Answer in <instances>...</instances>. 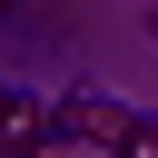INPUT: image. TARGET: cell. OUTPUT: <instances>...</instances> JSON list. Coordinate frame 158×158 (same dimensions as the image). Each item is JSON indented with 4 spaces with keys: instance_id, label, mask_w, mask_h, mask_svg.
I'll list each match as a JSON object with an SVG mask.
<instances>
[{
    "instance_id": "5b68a950",
    "label": "cell",
    "mask_w": 158,
    "mask_h": 158,
    "mask_svg": "<svg viewBox=\"0 0 158 158\" xmlns=\"http://www.w3.org/2000/svg\"><path fill=\"white\" fill-rule=\"evenodd\" d=\"M0 10H10V0H0Z\"/></svg>"
},
{
    "instance_id": "7a4b0ae2",
    "label": "cell",
    "mask_w": 158,
    "mask_h": 158,
    "mask_svg": "<svg viewBox=\"0 0 158 158\" xmlns=\"http://www.w3.org/2000/svg\"><path fill=\"white\" fill-rule=\"evenodd\" d=\"M40 138H49V128H40V109H30L20 89H10V99H0V158H30Z\"/></svg>"
},
{
    "instance_id": "277c9868",
    "label": "cell",
    "mask_w": 158,
    "mask_h": 158,
    "mask_svg": "<svg viewBox=\"0 0 158 158\" xmlns=\"http://www.w3.org/2000/svg\"><path fill=\"white\" fill-rule=\"evenodd\" d=\"M0 99H10V79H0Z\"/></svg>"
},
{
    "instance_id": "3957f363",
    "label": "cell",
    "mask_w": 158,
    "mask_h": 158,
    "mask_svg": "<svg viewBox=\"0 0 158 158\" xmlns=\"http://www.w3.org/2000/svg\"><path fill=\"white\" fill-rule=\"evenodd\" d=\"M30 158H69V148H59V138H40V148H30Z\"/></svg>"
},
{
    "instance_id": "6da1fadb",
    "label": "cell",
    "mask_w": 158,
    "mask_h": 158,
    "mask_svg": "<svg viewBox=\"0 0 158 158\" xmlns=\"http://www.w3.org/2000/svg\"><path fill=\"white\" fill-rule=\"evenodd\" d=\"M128 128H138V118H128L109 89H69V99H59V138H69V148H109V158H118Z\"/></svg>"
}]
</instances>
